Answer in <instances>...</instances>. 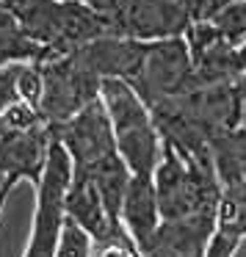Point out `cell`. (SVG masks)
Listing matches in <instances>:
<instances>
[{"instance_id":"30bf717a","label":"cell","mask_w":246,"mask_h":257,"mask_svg":"<svg viewBox=\"0 0 246 257\" xmlns=\"http://www.w3.org/2000/svg\"><path fill=\"white\" fill-rule=\"evenodd\" d=\"M72 53L100 80L119 78V80L133 83L136 75H139V67H141V56H144V42L130 39V36L102 34Z\"/></svg>"},{"instance_id":"5b68a950","label":"cell","mask_w":246,"mask_h":257,"mask_svg":"<svg viewBox=\"0 0 246 257\" xmlns=\"http://www.w3.org/2000/svg\"><path fill=\"white\" fill-rule=\"evenodd\" d=\"M42 69V97H39V116L50 127L64 124L72 119L80 108L100 97V78L80 61L75 53L53 56L39 64Z\"/></svg>"},{"instance_id":"9c48e42d","label":"cell","mask_w":246,"mask_h":257,"mask_svg":"<svg viewBox=\"0 0 246 257\" xmlns=\"http://www.w3.org/2000/svg\"><path fill=\"white\" fill-rule=\"evenodd\" d=\"M53 144V130L42 119L34 127L0 130V177L6 185L31 183L36 185L45 172L47 152Z\"/></svg>"},{"instance_id":"9a60e30c","label":"cell","mask_w":246,"mask_h":257,"mask_svg":"<svg viewBox=\"0 0 246 257\" xmlns=\"http://www.w3.org/2000/svg\"><path fill=\"white\" fill-rule=\"evenodd\" d=\"M210 161L221 185L246 183V124L210 141Z\"/></svg>"},{"instance_id":"277c9868","label":"cell","mask_w":246,"mask_h":257,"mask_svg":"<svg viewBox=\"0 0 246 257\" xmlns=\"http://www.w3.org/2000/svg\"><path fill=\"white\" fill-rule=\"evenodd\" d=\"M69 183H72V161H69L67 150L53 139L45 172H42L39 183L34 185L36 207H34V221H31V235L23 257H53L61 227L67 221L64 199H67Z\"/></svg>"},{"instance_id":"6da1fadb","label":"cell","mask_w":246,"mask_h":257,"mask_svg":"<svg viewBox=\"0 0 246 257\" xmlns=\"http://www.w3.org/2000/svg\"><path fill=\"white\" fill-rule=\"evenodd\" d=\"M161 221L180 218H216L221 183L216 177L210 155H185L163 141L158 166L152 172Z\"/></svg>"},{"instance_id":"44dd1931","label":"cell","mask_w":246,"mask_h":257,"mask_svg":"<svg viewBox=\"0 0 246 257\" xmlns=\"http://www.w3.org/2000/svg\"><path fill=\"white\" fill-rule=\"evenodd\" d=\"M12 185H6V183H0V216H3V207H6V199H9V194H12Z\"/></svg>"},{"instance_id":"4fadbf2b","label":"cell","mask_w":246,"mask_h":257,"mask_svg":"<svg viewBox=\"0 0 246 257\" xmlns=\"http://www.w3.org/2000/svg\"><path fill=\"white\" fill-rule=\"evenodd\" d=\"M119 224L125 232L133 238L139 251L147 246V240L155 235L158 224H161V210H158L155 199V185L152 177H141V174H130V183L125 188L122 207H119Z\"/></svg>"},{"instance_id":"52a82bcc","label":"cell","mask_w":246,"mask_h":257,"mask_svg":"<svg viewBox=\"0 0 246 257\" xmlns=\"http://www.w3.org/2000/svg\"><path fill=\"white\" fill-rule=\"evenodd\" d=\"M144 102L161 100V97H177L194 89V64L185 36L144 42V56L133 83Z\"/></svg>"},{"instance_id":"ba28073f","label":"cell","mask_w":246,"mask_h":257,"mask_svg":"<svg viewBox=\"0 0 246 257\" xmlns=\"http://www.w3.org/2000/svg\"><path fill=\"white\" fill-rule=\"evenodd\" d=\"M50 130L53 139L67 150L69 161H72V172H86L102 158L116 155L111 119H108L100 97L91 100L86 108H80L72 119H67L64 124H56Z\"/></svg>"},{"instance_id":"d6986e66","label":"cell","mask_w":246,"mask_h":257,"mask_svg":"<svg viewBox=\"0 0 246 257\" xmlns=\"http://www.w3.org/2000/svg\"><path fill=\"white\" fill-rule=\"evenodd\" d=\"M91 257H144L128 232H116L105 240H91Z\"/></svg>"},{"instance_id":"7c38bea8","label":"cell","mask_w":246,"mask_h":257,"mask_svg":"<svg viewBox=\"0 0 246 257\" xmlns=\"http://www.w3.org/2000/svg\"><path fill=\"white\" fill-rule=\"evenodd\" d=\"M64 210H67L69 221L78 224L91 240H105L125 229L119 221H113L108 216L94 183L89 177H83V174H72V183L67 188V199H64Z\"/></svg>"},{"instance_id":"8992f818","label":"cell","mask_w":246,"mask_h":257,"mask_svg":"<svg viewBox=\"0 0 246 257\" xmlns=\"http://www.w3.org/2000/svg\"><path fill=\"white\" fill-rule=\"evenodd\" d=\"M102 20L108 34L139 42L183 36L194 23L188 0H119Z\"/></svg>"},{"instance_id":"ac0fdd59","label":"cell","mask_w":246,"mask_h":257,"mask_svg":"<svg viewBox=\"0 0 246 257\" xmlns=\"http://www.w3.org/2000/svg\"><path fill=\"white\" fill-rule=\"evenodd\" d=\"M53 257H91V238L75 221H64Z\"/></svg>"},{"instance_id":"3957f363","label":"cell","mask_w":246,"mask_h":257,"mask_svg":"<svg viewBox=\"0 0 246 257\" xmlns=\"http://www.w3.org/2000/svg\"><path fill=\"white\" fill-rule=\"evenodd\" d=\"M100 102L111 119L113 130V144H116L119 158L130 174L152 177L161 158L163 141L158 133L152 113L147 102L139 97V91L119 78H105L100 80Z\"/></svg>"},{"instance_id":"2e32d148","label":"cell","mask_w":246,"mask_h":257,"mask_svg":"<svg viewBox=\"0 0 246 257\" xmlns=\"http://www.w3.org/2000/svg\"><path fill=\"white\" fill-rule=\"evenodd\" d=\"M47 50L23 34L17 20L0 9V69L14 64H42L47 61Z\"/></svg>"},{"instance_id":"8fae6325","label":"cell","mask_w":246,"mask_h":257,"mask_svg":"<svg viewBox=\"0 0 246 257\" xmlns=\"http://www.w3.org/2000/svg\"><path fill=\"white\" fill-rule=\"evenodd\" d=\"M246 243V183L221 185L205 257H235Z\"/></svg>"},{"instance_id":"5bb4252c","label":"cell","mask_w":246,"mask_h":257,"mask_svg":"<svg viewBox=\"0 0 246 257\" xmlns=\"http://www.w3.org/2000/svg\"><path fill=\"white\" fill-rule=\"evenodd\" d=\"M72 174H83L94 183L97 194H100L102 205H105L108 216L113 221H119V207H122V196H125V188L130 183V169L125 166V161L116 155H108L102 161H97L94 166H89L86 172H72Z\"/></svg>"},{"instance_id":"e0dca14e","label":"cell","mask_w":246,"mask_h":257,"mask_svg":"<svg viewBox=\"0 0 246 257\" xmlns=\"http://www.w3.org/2000/svg\"><path fill=\"white\" fill-rule=\"evenodd\" d=\"M210 23L229 45L238 47L246 39V0H227L210 17Z\"/></svg>"},{"instance_id":"ffe728a7","label":"cell","mask_w":246,"mask_h":257,"mask_svg":"<svg viewBox=\"0 0 246 257\" xmlns=\"http://www.w3.org/2000/svg\"><path fill=\"white\" fill-rule=\"evenodd\" d=\"M235 89H238V100H240V119L246 124V69H240L235 75Z\"/></svg>"},{"instance_id":"7a4b0ae2","label":"cell","mask_w":246,"mask_h":257,"mask_svg":"<svg viewBox=\"0 0 246 257\" xmlns=\"http://www.w3.org/2000/svg\"><path fill=\"white\" fill-rule=\"evenodd\" d=\"M23 34L45 47L47 56H67L86 42L108 34L105 20L80 0H0Z\"/></svg>"}]
</instances>
